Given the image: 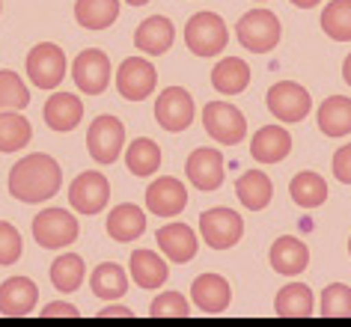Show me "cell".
Masks as SVG:
<instances>
[{
  "mask_svg": "<svg viewBox=\"0 0 351 327\" xmlns=\"http://www.w3.org/2000/svg\"><path fill=\"white\" fill-rule=\"evenodd\" d=\"M75 19L86 30H104L119 19V0H77Z\"/></svg>",
  "mask_w": 351,
  "mask_h": 327,
  "instance_id": "29",
  "label": "cell"
},
{
  "mask_svg": "<svg viewBox=\"0 0 351 327\" xmlns=\"http://www.w3.org/2000/svg\"><path fill=\"white\" fill-rule=\"evenodd\" d=\"M173 36H176V30H173L170 19H164V15H152V19H146L137 27L134 45H137V51H143V54L158 57V54H167V51H170Z\"/></svg>",
  "mask_w": 351,
  "mask_h": 327,
  "instance_id": "21",
  "label": "cell"
},
{
  "mask_svg": "<svg viewBox=\"0 0 351 327\" xmlns=\"http://www.w3.org/2000/svg\"><path fill=\"white\" fill-rule=\"evenodd\" d=\"M108 232H110L113 241H119V244L137 241V238L146 232L143 208L131 206V202H122V206H117L110 211V217H108Z\"/></svg>",
  "mask_w": 351,
  "mask_h": 327,
  "instance_id": "22",
  "label": "cell"
},
{
  "mask_svg": "<svg viewBox=\"0 0 351 327\" xmlns=\"http://www.w3.org/2000/svg\"><path fill=\"white\" fill-rule=\"evenodd\" d=\"M99 315H101V318H131L134 313H131L128 306H108V309H104V313H99Z\"/></svg>",
  "mask_w": 351,
  "mask_h": 327,
  "instance_id": "42",
  "label": "cell"
},
{
  "mask_svg": "<svg viewBox=\"0 0 351 327\" xmlns=\"http://www.w3.org/2000/svg\"><path fill=\"white\" fill-rule=\"evenodd\" d=\"M324 318H351V289L342 282H330L322 291V313Z\"/></svg>",
  "mask_w": 351,
  "mask_h": 327,
  "instance_id": "37",
  "label": "cell"
},
{
  "mask_svg": "<svg viewBox=\"0 0 351 327\" xmlns=\"http://www.w3.org/2000/svg\"><path fill=\"white\" fill-rule=\"evenodd\" d=\"M60 184H63L60 164L51 155L36 152V155L21 158L12 167L6 188H10V193L19 202H45L60 191Z\"/></svg>",
  "mask_w": 351,
  "mask_h": 327,
  "instance_id": "1",
  "label": "cell"
},
{
  "mask_svg": "<svg viewBox=\"0 0 351 327\" xmlns=\"http://www.w3.org/2000/svg\"><path fill=\"white\" fill-rule=\"evenodd\" d=\"M27 77L39 90H54L66 77V54L54 42H39L27 54Z\"/></svg>",
  "mask_w": 351,
  "mask_h": 327,
  "instance_id": "5",
  "label": "cell"
},
{
  "mask_svg": "<svg viewBox=\"0 0 351 327\" xmlns=\"http://www.w3.org/2000/svg\"><path fill=\"white\" fill-rule=\"evenodd\" d=\"M152 318H188L191 315V304L179 291H164L152 300V309H149Z\"/></svg>",
  "mask_w": 351,
  "mask_h": 327,
  "instance_id": "38",
  "label": "cell"
},
{
  "mask_svg": "<svg viewBox=\"0 0 351 327\" xmlns=\"http://www.w3.org/2000/svg\"><path fill=\"white\" fill-rule=\"evenodd\" d=\"M125 164L134 175H143L146 179V175L158 173V167H161V146L149 137H137L125 152Z\"/></svg>",
  "mask_w": 351,
  "mask_h": 327,
  "instance_id": "33",
  "label": "cell"
},
{
  "mask_svg": "<svg viewBox=\"0 0 351 327\" xmlns=\"http://www.w3.org/2000/svg\"><path fill=\"white\" fill-rule=\"evenodd\" d=\"M185 173L194 188L199 191H217L223 184V155L217 152V149H197V152H191L188 164H185Z\"/></svg>",
  "mask_w": 351,
  "mask_h": 327,
  "instance_id": "15",
  "label": "cell"
},
{
  "mask_svg": "<svg viewBox=\"0 0 351 327\" xmlns=\"http://www.w3.org/2000/svg\"><path fill=\"white\" fill-rule=\"evenodd\" d=\"M77 220L63 208H45L39 217H33V238L45 250H57V247H69L77 241Z\"/></svg>",
  "mask_w": 351,
  "mask_h": 327,
  "instance_id": "6",
  "label": "cell"
},
{
  "mask_svg": "<svg viewBox=\"0 0 351 327\" xmlns=\"http://www.w3.org/2000/svg\"><path fill=\"white\" fill-rule=\"evenodd\" d=\"M90 289H93V295L101 298V300H117V298H122L128 291V274L122 271L119 265L104 262V265H99V268L93 271Z\"/></svg>",
  "mask_w": 351,
  "mask_h": 327,
  "instance_id": "30",
  "label": "cell"
},
{
  "mask_svg": "<svg viewBox=\"0 0 351 327\" xmlns=\"http://www.w3.org/2000/svg\"><path fill=\"white\" fill-rule=\"evenodd\" d=\"M110 60L104 51L99 48H90V51H81L72 63V77L77 84V90L86 93V95H99L108 90L110 84Z\"/></svg>",
  "mask_w": 351,
  "mask_h": 327,
  "instance_id": "11",
  "label": "cell"
},
{
  "mask_svg": "<svg viewBox=\"0 0 351 327\" xmlns=\"http://www.w3.org/2000/svg\"><path fill=\"white\" fill-rule=\"evenodd\" d=\"M21 259V235L6 220H0V265H15Z\"/></svg>",
  "mask_w": 351,
  "mask_h": 327,
  "instance_id": "39",
  "label": "cell"
},
{
  "mask_svg": "<svg viewBox=\"0 0 351 327\" xmlns=\"http://www.w3.org/2000/svg\"><path fill=\"white\" fill-rule=\"evenodd\" d=\"M191 298H194V304L203 309V313L217 315L230 306L232 289L221 274H203V277H197L194 286H191Z\"/></svg>",
  "mask_w": 351,
  "mask_h": 327,
  "instance_id": "19",
  "label": "cell"
},
{
  "mask_svg": "<svg viewBox=\"0 0 351 327\" xmlns=\"http://www.w3.org/2000/svg\"><path fill=\"white\" fill-rule=\"evenodd\" d=\"M235 33H239V42L247 51H253V54H268L280 42V21H277V15L268 10H250L247 15H241Z\"/></svg>",
  "mask_w": 351,
  "mask_h": 327,
  "instance_id": "4",
  "label": "cell"
},
{
  "mask_svg": "<svg viewBox=\"0 0 351 327\" xmlns=\"http://www.w3.org/2000/svg\"><path fill=\"white\" fill-rule=\"evenodd\" d=\"M84 259L77 253H66L51 265V282L60 291H77L84 282Z\"/></svg>",
  "mask_w": 351,
  "mask_h": 327,
  "instance_id": "35",
  "label": "cell"
},
{
  "mask_svg": "<svg viewBox=\"0 0 351 327\" xmlns=\"http://www.w3.org/2000/svg\"><path fill=\"white\" fill-rule=\"evenodd\" d=\"M30 104V93L15 72H0V110H21Z\"/></svg>",
  "mask_w": 351,
  "mask_h": 327,
  "instance_id": "36",
  "label": "cell"
},
{
  "mask_svg": "<svg viewBox=\"0 0 351 327\" xmlns=\"http://www.w3.org/2000/svg\"><path fill=\"white\" fill-rule=\"evenodd\" d=\"M274 313L280 318H310L313 315V291L304 282H289L277 291Z\"/></svg>",
  "mask_w": 351,
  "mask_h": 327,
  "instance_id": "28",
  "label": "cell"
},
{
  "mask_svg": "<svg viewBox=\"0 0 351 327\" xmlns=\"http://www.w3.org/2000/svg\"><path fill=\"white\" fill-rule=\"evenodd\" d=\"M155 238H158L161 253L176 265L191 262L197 256V235L188 223H167V226L158 229Z\"/></svg>",
  "mask_w": 351,
  "mask_h": 327,
  "instance_id": "20",
  "label": "cell"
},
{
  "mask_svg": "<svg viewBox=\"0 0 351 327\" xmlns=\"http://www.w3.org/2000/svg\"><path fill=\"white\" fill-rule=\"evenodd\" d=\"M84 117V104L81 99H75L72 93H54L45 101V122L54 131H72L77 128V122Z\"/></svg>",
  "mask_w": 351,
  "mask_h": 327,
  "instance_id": "24",
  "label": "cell"
},
{
  "mask_svg": "<svg viewBox=\"0 0 351 327\" xmlns=\"http://www.w3.org/2000/svg\"><path fill=\"white\" fill-rule=\"evenodd\" d=\"M319 122L324 137H346L351 134V99H342V95H330L319 104Z\"/></svg>",
  "mask_w": 351,
  "mask_h": 327,
  "instance_id": "23",
  "label": "cell"
},
{
  "mask_svg": "<svg viewBox=\"0 0 351 327\" xmlns=\"http://www.w3.org/2000/svg\"><path fill=\"white\" fill-rule=\"evenodd\" d=\"M268 262H271V268H274L277 274H283V277H295V274L306 271V265H310V250H306V244L301 241V238L283 235V238H277V241L271 244Z\"/></svg>",
  "mask_w": 351,
  "mask_h": 327,
  "instance_id": "18",
  "label": "cell"
},
{
  "mask_svg": "<svg viewBox=\"0 0 351 327\" xmlns=\"http://www.w3.org/2000/svg\"><path fill=\"white\" fill-rule=\"evenodd\" d=\"M39 315L42 318H77L81 313H77V306H72V304H48Z\"/></svg>",
  "mask_w": 351,
  "mask_h": 327,
  "instance_id": "41",
  "label": "cell"
},
{
  "mask_svg": "<svg viewBox=\"0 0 351 327\" xmlns=\"http://www.w3.org/2000/svg\"><path fill=\"white\" fill-rule=\"evenodd\" d=\"M194 99H191L188 90H182V86H167V90L158 95L155 101V119L158 125L164 131H173V134H179V131L191 128V122H194Z\"/></svg>",
  "mask_w": 351,
  "mask_h": 327,
  "instance_id": "8",
  "label": "cell"
},
{
  "mask_svg": "<svg viewBox=\"0 0 351 327\" xmlns=\"http://www.w3.org/2000/svg\"><path fill=\"white\" fill-rule=\"evenodd\" d=\"M36 300H39L36 282L27 277H12L0 286V315H6V318L30 315Z\"/></svg>",
  "mask_w": 351,
  "mask_h": 327,
  "instance_id": "16",
  "label": "cell"
},
{
  "mask_svg": "<svg viewBox=\"0 0 351 327\" xmlns=\"http://www.w3.org/2000/svg\"><path fill=\"white\" fill-rule=\"evenodd\" d=\"M235 193H239L241 206L247 211H262L271 202V193H274V184L262 170H247L244 175H239L235 182Z\"/></svg>",
  "mask_w": 351,
  "mask_h": 327,
  "instance_id": "27",
  "label": "cell"
},
{
  "mask_svg": "<svg viewBox=\"0 0 351 327\" xmlns=\"http://www.w3.org/2000/svg\"><path fill=\"white\" fill-rule=\"evenodd\" d=\"M131 280L137 282L140 289H161L164 282H167V262L161 259L158 253L152 250H134L131 253Z\"/></svg>",
  "mask_w": 351,
  "mask_h": 327,
  "instance_id": "25",
  "label": "cell"
},
{
  "mask_svg": "<svg viewBox=\"0 0 351 327\" xmlns=\"http://www.w3.org/2000/svg\"><path fill=\"white\" fill-rule=\"evenodd\" d=\"M203 125L208 131V137L221 146H235L247 134L244 113L230 101H208L203 108Z\"/></svg>",
  "mask_w": 351,
  "mask_h": 327,
  "instance_id": "3",
  "label": "cell"
},
{
  "mask_svg": "<svg viewBox=\"0 0 351 327\" xmlns=\"http://www.w3.org/2000/svg\"><path fill=\"white\" fill-rule=\"evenodd\" d=\"M108 199H110V184L95 170L81 173L72 182V188H69V202H72V208L81 211V215H99V211L108 206Z\"/></svg>",
  "mask_w": 351,
  "mask_h": 327,
  "instance_id": "13",
  "label": "cell"
},
{
  "mask_svg": "<svg viewBox=\"0 0 351 327\" xmlns=\"http://www.w3.org/2000/svg\"><path fill=\"white\" fill-rule=\"evenodd\" d=\"M292 152V134L283 125H265L250 140V155L259 164H280Z\"/></svg>",
  "mask_w": 351,
  "mask_h": 327,
  "instance_id": "17",
  "label": "cell"
},
{
  "mask_svg": "<svg viewBox=\"0 0 351 327\" xmlns=\"http://www.w3.org/2000/svg\"><path fill=\"white\" fill-rule=\"evenodd\" d=\"M342 77H346V84L351 86V54L346 57V63H342Z\"/></svg>",
  "mask_w": 351,
  "mask_h": 327,
  "instance_id": "44",
  "label": "cell"
},
{
  "mask_svg": "<svg viewBox=\"0 0 351 327\" xmlns=\"http://www.w3.org/2000/svg\"><path fill=\"white\" fill-rule=\"evenodd\" d=\"M259 3H262V0H259Z\"/></svg>",
  "mask_w": 351,
  "mask_h": 327,
  "instance_id": "47",
  "label": "cell"
},
{
  "mask_svg": "<svg viewBox=\"0 0 351 327\" xmlns=\"http://www.w3.org/2000/svg\"><path fill=\"white\" fill-rule=\"evenodd\" d=\"M322 30L337 42H351V0H330L324 6Z\"/></svg>",
  "mask_w": 351,
  "mask_h": 327,
  "instance_id": "34",
  "label": "cell"
},
{
  "mask_svg": "<svg viewBox=\"0 0 351 327\" xmlns=\"http://www.w3.org/2000/svg\"><path fill=\"white\" fill-rule=\"evenodd\" d=\"M289 193H292L295 206L315 208V206H322V202L328 199V182H324L319 173L304 170V173H298L295 179L289 182Z\"/></svg>",
  "mask_w": 351,
  "mask_h": 327,
  "instance_id": "31",
  "label": "cell"
},
{
  "mask_svg": "<svg viewBox=\"0 0 351 327\" xmlns=\"http://www.w3.org/2000/svg\"><path fill=\"white\" fill-rule=\"evenodd\" d=\"M333 175L342 184H351V143L342 146L337 155H333Z\"/></svg>",
  "mask_w": 351,
  "mask_h": 327,
  "instance_id": "40",
  "label": "cell"
},
{
  "mask_svg": "<svg viewBox=\"0 0 351 327\" xmlns=\"http://www.w3.org/2000/svg\"><path fill=\"white\" fill-rule=\"evenodd\" d=\"M226 24L217 12H197L191 15L188 27H185V45L188 51H194L197 57H215L226 48Z\"/></svg>",
  "mask_w": 351,
  "mask_h": 327,
  "instance_id": "2",
  "label": "cell"
},
{
  "mask_svg": "<svg viewBox=\"0 0 351 327\" xmlns=\"http://www.w3.org/2000/svg\"><path fill=\"white\" fill-rule=\"evenodd\" d=\"M30 122L15 110H0V152H19L30 143Z\"/></svg>",
  "mask_w": 351,
  "mask_h": 327,
  "instance_id": "32",
  "label": "cell"
},
{
  "mask_svg": "<svg viewBox=\"0 0 351 327\" xmlns=\"http://www.w3.org/2000/svg\"><path fill=\"white\" fill-rule=\"evenodd\" d=\"M250 84V69L241 57H223L212 69V86L221 95H239Z\"/></svg>",
  "mask_w": 351,
  "mask_h": 327,
  "instance_id": "26",
  "label": "cell"
},
{
  "mask_svg": "<svg viewBox=\"0 0 351 327\" xmlns=\"http://www.w3.org/2000/svg\"><path fill=\"white\" fill-rule=\"evenodd\" d=\"M188 206V191L185 184L173 175H161L146 188V208L155 217H176Z\"/></svg>",
  "mask_w": 351,
  "mask_h": 327,
  "instance_id": "14",
  "label": "cell"
},
{
  "mask_svg": "<svg viewBox=\"0 0 351 327\" xmlns=\"http://www.w3.org/2000/svg\"><path fill=\"white\" fill-rule=\"evenodd\" d=\"M289 3H295L298 10H313V6H319L322 0H289Z\"/></svg>",
  "mask_w": 351,
  "mask_h": 327,
  "instance_id": "43",
  "label": "cell"
},
{
  "mask_svg": "<svg viewBox=\"0 0 351 327\" xmlns=\"http://www.w3.org/2000/svg\"><path fill=\"white\" fill-rule=\"evenodd\" d=\"M158 84V72L146 57H128L117 72V90L128 101H143L152 95Z\"/></svg>",
  "mask_w": 351,
  "mask_h": 327,
  "instance_id": "12",
  "label": "cell"
},
{
  "mask_svg": "<svg viewBox=\"0 0 351 327\" xmlns=\"http://www.w3.org/2000/svg\"><path fill=\"white\" fill-rule=\"evenodd\" d=\"M86 146H90L93 161L99 164H113L122 155L125 146V128L117 117H99L86 131Z\"/></svg>",
  "mask_w": 351,
  "mask_h": 327,
  "instance_id": "9",
  "label": "cell"
},
{
  "mask_svg": "<svg viewBox=\"0 0 351 327\" xmlns=\"http://www.w3.org/2000/svg\"><path fill=\"white\" fill-rule=\"evenodd\" d=\"M265 101H268V110L274 113L280 122H301L306 113H310V108H313L310 93H306L301 84H295V81L274 84L268 90Z\"/></svg>",
  "mask_w": 351,
  "mask_h": 327,
  "instance_id": "10",
  "label": "cell"
},
{
  "mask_svg": "<svg viewBox=\"0 0 351 327\" xmlns=\"http://www.w3.org/2000/svg\"><path fill=\"white\" fill-rule=\"evenodd\" d=\"M125 3H131V6H143V3H149V0H125Z\"/></svg>",
  "mask_w": 351,
  "mask_h": 327,
  "instance_id": "45",
  "label": "cell"
},
{
  "mask_svg": "<svg viewBox=\"0 0 351 327\" xmlns=\"http://www.w3.org/2000/svg\"><path fill=\"white\" fill-rule=\"evenodd\" d=\"M244 220L232 208H208L199 217V235L212 250H230L241 241Z\"/></svg>",
  "mask_w": 351,
  "mask_h": 327,
  "instance_id": "7",
  "label": "cell"
},
{
  "mask_svg": "<svg viewBox=\"0 0 351 327\" xmlns=\"http://www.w3.org/2000/svg\"><path fill=\"white\" fill-rule=\"evenodd\" d=\"M348 256H351V238H348Z\"/></svg>",
  "mask_w": 351,
  "mask_h": 327,
  "instance_id": "46",
  "label": "cell"
}]
</instances>
